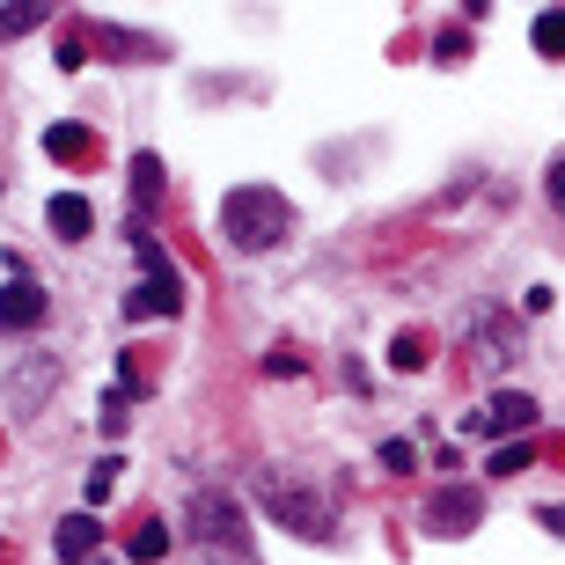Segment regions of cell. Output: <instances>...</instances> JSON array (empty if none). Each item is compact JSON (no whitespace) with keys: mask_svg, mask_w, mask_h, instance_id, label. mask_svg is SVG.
<instances>
[{"mask_svg":"<svg viewBox=\"0 0 565 565\" xmlns=\"http://www.w3.org/2000/svg\"><path fill=\"white\" fill-rule=\"evenodd\" d=\"M484 522V492L478 484H440L434 500H426V529L434 536H470Z\"/></svg>","mask_w":565,"mask_h":565,"instance_id":"obj_4","label":"cell"},{"mask_svg":"<svg viewBox=\"0 0 565 565\" xmlns=\"http://www.w3.org/2000/svg\"><path fill=\"white\" fill-rule=\"evenodd\" d=\"M191 529H199V551L206 565H257V544H250V522H243V500L235 492H199L191 500Z\"/></svg>","mask_w":565,"mask_h":565,"instance_id":"obj_2","label":"cell"},{"mask_svg":"<svg viewBox=\"0 0 565 565\" xmlns=\"http://www.w3.org/2000/svg\"><path fill=\"white\" fill-rule=\"evenodd\" d=\"M110 492H118V456H104L96 470H88V507H96V500H110Z\"/></svg>","mask_w":565,"mask_h":565,"instance_id":"obj_17","label":"cell"},{"mask_svg":"<svg viewBox=\"0 0 565 565\" xmlns=\"http://www.w3.org/2000/svg\"><path fill=\"white\" fill-rule=\"evenodd\" d=\"M44 154H52V162H66V169H82V162H96L104 147H96V132H88V126H74V118H66V126L44 132Z\"/></svg>","mask_w":565,"mask_h":565,"instance_id":"obj_8","label":"cell"},{"mask_svg":"<svg viewBox=\"0 0 565 565\" xmlns=\"http://www.w3.org/2000/svg\"><path fill=\"white\" fill-rule=\"evenodd\" d=\"M529 462H536V448L529 440H507V448H492V478H522Z\"/></svg>","mask_w":565,"mask_h":565,"instance_id":"obj_16","label":"cell"},{"mask_svg":"<svg viewBox=\"0 0 565 565\" xmlns=\"http://www.w3.org/2000/svg\"><path fill=\"white\" fill-rule=\"evenodd\" d=\"M126 558H132V565H154V558H169V529L154 522V514H140V522H132V536H126Z\"/></svg>","mask_w":565,"mask_h":565,"instance_id":"obj_12","label":"cell"},{"mask_svg":"<svg viewBox=\"0 0 565 565\" xmlns=\"http://www.w3.org/2000/svg\"><path fill=\"white\" fill-rule=\"evenodd\" d=\"M382 462H390V470H412V462H419V448H412V440H390V448H382Z\"/></svg>","mask_w":565,"mask_h":565,"instance_id":"obj_20","label":"cell"},{"mask_svg":"<svg viewBox=\"0 0 565 565\" xmlns=\"http://www.w3.org/2000/svg\"><path fill=\"white\" fill-rule=\"evenodd\" d=\"M132 199H140V206H154V199H162V162H154V154H132Z\"/></svg>","mask_w":565,"mask_h":565,"instance_id":"obj_15","label":"cell"},{"mask_svg":"<svg viewBox=\"0 0 565 565\" xmlns=\"http://www.w3.org/2000/svg\"><path fill=\"white\" fill-rule=\"evenodd\" d=\"M536 419H544V412H536V397H522V390H500V397L484 404V412H478V419H470V426H478V434H507V440H529V426H536Z\"/></svg>","mask_w":565,"mask_h":565,"instance_id":"obj_5","label":"cell"},{"mask_svg":"<svg viewBox=\"0 0 565 565\" xmlns=\"http://www.w3.org/2000/svg\"><path fill=\"white\" fill-rule=\"evenodd\" d=\"M287 228H294V206L273 184H235L221 199V235L235 250H273V243H287Z\"/></svg>","mask_w":565,"mask_h":565,"instance_id":"obj_1","label":"cell"},{"mask_svg":"<svg viewBox=\"0 0 565 565\" xmlns=\"http://www.w3.org/2000/svg\"><path fill=\"white\" fill-rule=\"evenodd\" d=\"M544 191H551V206L565 213V147H558V154H551V169H544Z\"/></svg>","mask_w":565,"mask_h":565,"instance_id":"obj_19","label":"cell"},{"mask_svg":"<svg viewBox=\"0 0 565 565\" xmlns=\"http://www.w3.org/2000/svg\"><path fill=\"white\" fill-rule=\"evenodd\" d=\"M96 544H104V529H96V514H66V522L52 529V551H60L66 565H82Z\"/></svg>","mask_w":565,"mask_h":565,"instance_id":"obj_10","label":"cell"},{"mask_svg":"<svg viewBox=\"0 0 565 565\" xmlns=\"http://www.w3.org/2000/svg\"><path fill=\"white\" fill-rule=\"evenodd\" d=\"M536 522H544L551 536H565V507H536Z\"/></svg>","mask_w":565,"mask_h":565,"instance_id":"obj_21","label":"cell"},{"mask_svg":"<svg viewBox=\"0 0 565 565\" xmlns=\"http://www.w3.org/2000/svg\"><path fill=\"white\" fill-rule=\"evenodd\" d=\"M44 221H52V235H60V243H82V235L96 228V213H88L82 191H60V199L44 206Z\"/></svg>","mask_w":565,"mask_h":565,"instance_id":"obj_9","label":"cell"},{"mask_svg":"<svg viewBox=\"0 0 565 565\" xmlns=\"http://www.w3.org/2000/svg\"><path fill=\"white\" fill-rule=\"evenodd\" d=\"M44 15H52L44 0H8V8H0V38H22V30H38Z\"/></svg>","mask_w":565,"mask_h":565,"instance_id":"obj_14","label":"cell"},{"mask_svg":"<svg viewBox=\"0 0 565 565\" xmlns=\"http://www.w3.org/2000/svg\"><path fill=\"white\" fill-rule=\"evenodd\" d=\"M529 44H536L544 60H565V8H544V15L529 22Z\"/></svg>","mask_w":565,"mask_h":565,"instance_id":"obj_13","label":"cell"},{"mask_svg":"<svg viewBox=\"0 0 565 565\" xmlns=\"http://www.w3.org/2000/svg\"><path fill=\"white\" fill-rule=\"evenodd\" d=\"M257 507H265V514H273L279 529H294L301 544H331V536H338V507L323 500V484L265 478V484H257Z\"/></svg>","mask_w":565,"mask_h":565,"instance_id":"obj_3","label":"cell"},{"mask_svg":"<svg viewBox=\"0 0 565 565\" xmlns=\"http://www.w3.org/2000/svg\"><path fill=\"white\" fill-rule=\"evenodd\" d=\"M38 323H44V287L38 279H8L0 287V331L22 338V331H38Z\"/></svg>","mask_w":565,"mask_h":565,"instance_id":"obj_6","label":"cell"},{"mask_svg":"<svg viewBox=\"0 0 565 565\" xmlns=\"http://www.w3.org/2000/svg\"><path fill=\"white\" fill-rule=\"evenodd\" d=\"M177 309H184V287H177V279H140V287L126 294V316H132V323H169Z\"/></svg>","mask_w":565,"mask_h":565,"instance_id":"obj_7","label":"cell"},{"mask_svg":"<svg viewBox=\"0 0 565 565\" xmlns=\"http://www.w3.org/2000/svg\"><path fill=\"white\" fill-rule=\"evenodd\" d=\"M390 360H397L404 375H419V360H426V338H419V331H404L397 345H390Z\"/></svg>","mask_w":565,"mask_h":565,"instance_id":"obj_18","label":"cell"},{"mask_svg":"<svg viewBox=\"0 0 565 565\" xmlns=\"http://www.w3.org/2000/svg\"><path fill=\"white\" fill-rule=\"evenodd\" d=\"M52 382H60V360H38V375L8 382V404H15V412H38V404L52 397Z\"/></svg>","mask_w":565,"mask_h":565,"instance_id":"obj_11","label":"cell"}]
</instances>
